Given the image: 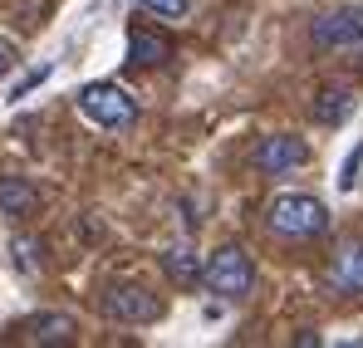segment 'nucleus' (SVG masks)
I'll use <instances>...</instances> for the list:
<instances>
[{
    "instance_id": "nucleus-14",
    "label": "nucleus",
    "mask_w": 363,
    "mask_h": 348,
    "mask_svg": "<svg viewBox=\"0 0 363 348\" xmlns=\"http://www.w3.org/2000/svg\"><path fill=\"white\" fill-rule=\"evenodd\" d=\"M138 10H147V15H157V20H186L191 0H138Z\"/></svg>"
},
{
    "instance_id": "nucleus-5",
    "label": "nucleus",
    "mask_w": 363,
    "mask_h": 348,
    "mask_svg": "<svg viewBox=\"0 0 363 348\" xmlns=\"http://www.w3.org/2000/svg\"><path fill=\"white\" fill-rule=\"evenodd\" d=\"M250 162H255V172H265V176H285V172H295V167L309 162V147L295 133H270V137L255 142Z\"/></svg>"
},
{
    "instance_id": "nucleus-1",
    "label": "nucleus",
    "mask_w": 363,
    "mask_h": 348,
    "mask_svg": "<svg viewBox=\"0 0 363 348\" xmlns=\"http://www.w3.org/2000/svg\"><path fill=\"white\" fill-rule=\"evenodd\" d=\"M265 226L280 240H314V235L329 231V206L319 196H304V191H285L265 206Z\"/></svg>"
},
{
    "instance_id": "nucleus-9",
    "label": "nucleus",
    "mask_w": 363,
    "mask_h": 348,
    "mask_svg": "<svg viewBox=\"0 0 363 348\" xmlns=\"http://www.w3.org/2000/svg\"><path fill=\"white\" fill-rule=\"evenodd\" d=\"M40 211V191L25 181V176H0V216L10 221H25Z\"/></svg>"
},
{
    "instance_id": "nucleus-16",
    "label": "nucleus",
    "mask_w": 363,
    "mask_h": 348,
    "mask_svg": "<svg viewBox=\"0 0 363 348\" xmlns=\"http://www.w3.org/2000/svg\"><path fill=\"white\" fill-rule=\"evenodd\" d=\"M15 69H20V50H15L10 40H0V79H5V74H15Z\"/></svg>"
},
{
    "instance_id": "nucleus-8",
    "label": "nucleus",
    "mask_w": 363,
    "mask_h": 348,
    "mask_svg": "<svg viewBox=\"0 0 363 348\" xmlns=\"http://www.w3.org/2000/svg\"><path fill=\"white\" fill-rule=\"evenodd\" d=\"M309 113H314V123H324V128L349 123V118H354V89H344V84L319 89V94H314V103H309Z\"/></svg>"
},
{
    "instance_id": "nucleus-10",
    "label": "nucleus",
    "mask_w": 363,
    "mask_h": 348,
    "mask_svg": "<svg viewBox=\"0 0 363 348\" xmlns=\"http://www.w3.org/2000/svg\"><path fill=\"white\" fill-rule=\"evenodd\" d=\"M162 275H167L177 290H196V285H201V260H196V250H191V245L162 250Z\"/></svg>"
},
{
    "instance_id": "nucleus-2",
    "label": "nucleus",
    "mask_w": 363,
    "mask_h": 348,
    "mask_svg": "<svg viewBox=\"0 0 363 348\" xmlns=\"http://www.w3.org/2000/svg\"><path fill=\"white\" fill-rule=\"evenodd\" d=\"M201 285L216 294V299H245L255 290V265L241 245H221L206 265H201Z\"/></svg>"
},
{
    "instance_id": "nucleus-13",
    "label": "nucleus",
    "mask_w": 363,
    "mask_h": 348,
    "mask_svg": "<svg viewBox=\"0 0 363 348\" xmlns=\"http://www.w3.org/2000/svg\"><path fill=\"white\" fill-rule=\"evenodd\" d=\"M10 250H15V270H20L25 280H35V275L45 270V240H35V235H15Z\"/></svg>"
},
{
    "instance_id": "nucleus-15",
    "label": "nucleus",
    "mask_w": 363,
    "mask_h": 348,
    "mask_svg": "<svg viewBox=\"0 0 363 348\" xmlns=\"http://www.w3.org/2000/svg\"><path fill=\"white\" fill-rule=\"evenodd\" d=\"M359 167H363V142L349 152V162H344V172H339V186L344 191H354V181H359Z\"/></svg>"
},
{
    "instance_id": "nucleus-11",
    "label": "nucleus",
    "mask_w": 363,
    "mask_h": 348,
    "mask_svg": "<svg viewBox=\"0 0 363 348\" xmlns=\"http://www.w3.org/2000/svg\"><path fill=\"white\" fill-rule=\"evenodd\" d=\"M20 334H25L30 344H69V339L79 334V324H74L69 314H40V319L20 324Z\"/></svg>"
},
{
    "instance_id": "nucleus-3",
    "label": "nucleus",
    "mask_w": 363,
    "mask_h": 348,
    "mask_svg": "<svg viewBox=\"0 0 363 348\" xmlns=\"http://www.w3.org/2000/svg\"><path fill=\"white\" fill-rule=\"evenodd\" d=\"M79 108H84V118H94L108 133H128L138 123V99L128 89H118V84H104V79L79 89Z\"/></svg>"
},
{
    "instance_id": "nucleus-17",
    "label": "nucleus",
    "mask_w": 363,
    "mask_h": 348,
    "mask_svg": "<svg viewBox=\"0 0 363 348\" xmlns=\"http://www.w3.org/2000/svg\"><path fill=\"white\" fill-rule=\"evenodd\" d=\"M359 69H363V55H359Z\"/></svg>"
},
{
    "instance_id": "nucleus-12",
    "label": "nucleus",
    "mask_w": 363,
    "mask_h": 348,
    "mask_svg": "<svg viewBox=\"0 0 363 348\" xmlns=\"http://www.w3.org/2000/svg\"><path fill=\"white\" fill-rule=\"evenodd\" d=\"M167 55H172V50H167V40H162V35H152V30H143V25H138V30L128 35V59H133L138 69L167 64Z\"/></svg>"
},
{
    "instance_id": "nucleus-7",
    "label": "nucleus",
    "mask_w": 363,
    "mask_h": 348,
    "mask_svg": "<svg viewBox=\"0 0 363 348\" xmlns=\"http://www.w3.org/2000/svg\"><path fill=\"white\" fill-rule=\"evenodd\" d=\"M329 285L344 294V299H363V240H349V245L334 255Z\"/></svg>"
},
{
    "instance_id": "nucleus-4",
    "label": "nucleus",
    "mask_w": 363,
    "mask_h": 348,
    "mask_svg": "<svg viewBox=\"0 0 363 348\" xmlns=\"http://www.w3.org/2000/svg\"><path fill=\"white\" fill-rule=\"evenodd\" d=\"M99 314L108 324H152V319H162V299L143 285H113L99 294Z\"/></svg>"
},
{
    "instance_id": "nucleus-6",
    "label": "nucleus",
    "mask_w": 363,
    "mask_h": 348,
    "mask_svg": "<svg viewBox=\"0 0 363 348\" xmlns=\"http://www.w3.org/2000/svg\"><path fill=\"white\" fill-rule=\"evenodd\" d=\"M314 45L319 50H349L363 45V5H339L324 20H314Z\"/></svg>"
}]
</instances>
